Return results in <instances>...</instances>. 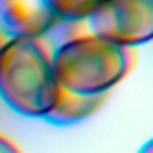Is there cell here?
<instances>
[{"label":"cell","mask_w":153,"mask_h":153,"mask_svg":"<svg viewBox=\"0 0 153 153\" xmlns=\"http://www.w3.org/2000/svg\"><path fill=\"white\" fill-rule=\"evenodd\" d=\"M108 94L101 96H76L65 90H59L58 101L52 106V110L43 117L51 124L58 126H67V124H76L79 121L88 119L94 115L106 101Z\"/></svg>","instance_id":"cell-5"},{"label":"cell","mask_w":153,"mask_h":153,"mask_svg":"<svg viewBox=\"0 0 153 153\" xmlns=\"http://www.w3.org/2000/svg\"><path fill=\"white\" fill-rule=\"evenodd\" d=\"M6 43V40H4V34L2 33H0V49H2V45Z\"/></svg>","instance_id":"cell-9"},{"label":"cell","mask_w":153,"mask_h":153,"mask_svg":"<svg viewBox=\"0 0 153 153\" xmlns=\"http://www.w3.org/2000/svg\"><path fill=\"white\" fill-rule=\"evenodd\" d=\"M59 25L43 0H0V31L11 38H43Z\"/></svg>","instance_id":"cell-4"},{"label":"cell","mask_w":153,"mask_h":153,"mask_svg":"<svg viewBox=\"0 0 153 153\" xmlns=\"http://www.w3.org/2000/svg\"><path fill=\"white\" fill-rule=\"evenodd\" d=\"M52 51L43 38H11L0 49V97L20 115L45 117L58 101Z\"/></svg>","instance_id":"cell-1"},{"label":"cell","mask_w":153,"mask_h":153,"mask_svg":"<svg viewBox=\"0 0 153 153\" xmlns=\"http://www.w3.org/2000/svg\"><path fill=\"white\" fill-rule=\"evenodd\" d=\"M131 49L94 34H74L52 51L54 76L61 90L101 96L119 85L133 67Z\"/></svg>","instance_id":"cell-2"},{"label":"cell","mask_w":153,"mask_h":153,"mask_svg":"<svg viewBox=\"0 0 153 153\" xmlns=\"http://www.w3.org/2000/svg\"><path fill=\"white\" fill-rule=\"evenodd\" d=\"M59 16L61 22H81L85 20L101 0H43Z\"/></svg>","instance_id":"cell-6"},{"label":"cell","mask_w":153,"mask_h":153,"mask_svg":"<svg viewBox=\"0 0 153 153\" xmlns=\"http://www.w3.org/2000/svg\"><path fill=\"white\" fill-rule=\"evenodd\" d=\"M0 153H22V151L9 137L0 133Z\"/></svg>","instance_id":"cell-7"},{"label":"cell","mask_w":153,"mask_h":153,"mask_svg":"<svg viewBox=\"0 0 153 153\" xmlns=\"http://www.w3.org/2000/svg\"><path fill=\"white\" fill-rule=\"evenodd\" d=\"M90 34L131 49L153 36V0H101L85 18Z\"/></svg>","instance_id":"cell-3"},{"label":"cell","mask_w":153,"mask_h":153,"mask_svg":"<svg viewBox=\"0 0 153 153\" xmlns=\"http://www.w3.org/2000/svg\"><path fill=\"white\" fill-rule=\"evenodd\" d=\"M139 153H153V144H151V142H146Z\"/></svg>","instance_id":"cell-8"}]
</instances>
